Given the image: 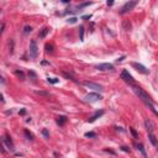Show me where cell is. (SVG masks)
<instances>
[{
	"label": "cell",
	"mask_w": 158,
	"mask_h": 158,
	"mask_svg": "<svg viewBox=\"0 0 158 158\" xmlns=\"http://www.w3.org/2000/svg\"><path fill=\"white\" fill-rule=\"evenodd\" d=\"M133 92H135V94H136V95L140 98V99L143 101V103L147 105V106H149V109H151V110L158 116V111L156 110L155 105H153V101H152V99H151V96H149L148 94L146 93L142 88H140V86H135V85H133Z\"/></svg>",
	"instance_id": "6da1fadb"
},
{
	"label": "cell",
	"mask_w": 158,
	"mask_h": 158,
	"mask_svg": "<svg viewBox=\"0 0 158 158\" xmlns=\"http://www.w3.org/2000/svg\"><path fill=\"white\" fill-rule=\"evenodd\" d=\"M37 54H39V46H37L36 41L32 40L31 42H30V57L36 58Z\"/></svg>",
	"instance_id": "7a4b0ae2"
},
{
	"label": "cell",
	"mask_w": 158,
	"mask_h": 158,
	"mask_svg": "<svg viewBox=\"0 0 158 158\" xmlns=\"http://www.w3.org/2000/svg\"><path fill=\"white\" fill-rule=\"evenodd\" d=\"M101 99H103V96L98 93H89L88 95H85V100L89 101V103H96V101H99Z\"/></svg>",
	"instance_id": "3957f363"
},
{
	"label": "cell",
	"mask_w": 158,
	"mask_h": 158,
	"mask_svg": "<svg viewBox=\"0 0 158 158\" xmlns=\"http://www.w3.org/2000/svg\"><path fill=\"white\" fill-rule=\"evenodd\" d=\"M136 5H137V1H129V3H126L125 5L121 7V10H120V14H126V13H129V11L132 10Z\"/></svg>",
	"instance_id": "277c9868"
},
{
	"label": "cell",
	"mask_w": 158,
	"mask_h": 158,
	"mask_svg": "<svg viewBox=\"0 0 158 158\" xmlns=\"http://www.w3.org/2000/svg\"><path fill=\"white\" fill-rule=\"evenodd\" d=\"M84 86H86V88H89V89H93V90H99V92H103V86H101L100 84H96V83H93V82H83L82 83Z\"/></svg>",
	"instance_id": "5b68a950"
},
{
	"label": "cell",
	"mask_w": 158,
	"mask_h": 158,
	"mask_svg": "<svg viewBox=\"0 0 158 158\" xmlns=\"http://www.w3.org/2000/svg\"><path fill=\"white\" fill-rule=\"evenodd\" d=\"M121 78L123 79V82H126L127 84H130V85H132L133 86V83H135V80H133V78H132V76L127 72L126 69H123L122 70V73H121Z\"/></svg>",
	"instance_id": "8992f818"
},
{
	"label": "cell",
	"mask_w": 158,
	"mask_h": 158,
	"mask_svg": "<svg viewBox=\"0 0 158 158\" xmlns=\"http://www.w3.org/2000/svg\"><path fill=\"white\" fill-rule=\"evenodd\" d=\"M131 66H132L133 68L137 70V72H140V73H142V74H148V73H149V70H148L147 68H146V67H145L143 64H141V63L132 62V63H131Z\"/></svg>",
	"instance_id": "52a82bcc"
},
{
	"label": "cell",
	"mask_w": 158,
	"mask_h": 158,
	"mask_svg": "<svg viewBox=\"0 0 158 158\" xmlns=\"http://www.w3.org/2000/svg\"><path fill=\"white\" fill-rule=\"evenodd\" d=\"M96 68L101 70V72H111V70H114V66H112L111 63H101Z\"/></svg>",
	"instance_id": "ba28073f"
},
{
	"label": "cell",
	"mask_w": 158,
	"mask_h": 158,
	"mask_svg": "<svg viewBox=\"0 0 158 158\" xmlns=\"http://www.w3.org/2000/svg\"><path fill=\"white\" fill-rule=\"evenodd\" d=\"M3 141H4V143H5L7 147H9V149H11V151H14V143H13V141H11V137H9L7 135H5L3 138Z\"/></svg>",
	"instance_id": "9c48e42d"
},
{
	"label": "cell",
	"mask_w": 158,
	"mask_h": 158,
	"mask_svg": "<svg viewBox=\"0 0 158 158\" xmlns=\"http://www.w3.org/2000/svg\"><path fill=\"white\" fill-rule=\"evenodd\" d=\"M145 126H146V129H147L148 131V133H153V130H155V125H153V122L151 121V120H146L145 121Z\"/></svg>",
	"instance_id": "30bf717a"
},
{
	"label": "cell",
	"mask_w": 158,
	"mask_h": 158,
	"mask_svg": "<svg viewBox=\"0 0 158 158\" xmlns=\"http://www.w3.org/2000/svg\"><path fill=\"white\" fill-rule=\"evenodd\" d=\"M103 114H104V111H103V110H100V111H96L95 114H94V115L92 116V118L89 119V122H94L96 119H99V118H100V116L103 115Z\"/></svg>",
	"instance_id": "8fae6325"
},
{
	"label": "cell",
	"mask_w": 158,
	"mask_h": 158,
	"mask_svg": "<svg viewBox=\"0 0 158 158\" xmlns=\"http://www.w3.org/2000/svg\"><path fill=\"white\" fill-rule=\"evenodd\" d=\"M148 138H149V141H151V143L153 146H158V141H157V137L155 136L153 133H148Z\"/></svg>",
	"instance_id": "7c38bea8"
},
{
	"label": "cell",
	"mask_w": 158,
	"mask_h": 158,
	"mask_svg": "<svg viewBox=\"0 0 158 158\" xmlns=\"http://www.w3.org/2000/svg\"><path fill=\"white\" fill-rule=\"evenodd\" d=\"M48 32H50V29H48V27H43V29H42V31L40 32V37H41V39H44V37L47 36V33H48Z\"/></svg>",
	"instance_id": "4fadbf2b"
},
{
	"label": "cell",
	"mask_w": 158,
	"mask_h": 158,
	"mask_svg": "<svg viewBox=\"0 0 158 158\" xmlns=\"http://www.w3.org/2000/svg\"><path fill=\"white\" fill-rule=\"evenodd\" d=\"M57 122H58V125H64V123L67 122V118L66 116H59L58 118V120H57Z\"/></svg>",
	"instance_id": "5bb4252c"
},
{
	"label": "cell",
	"mask_w": 158,
	"mask_h": 158,
	"mask_svg": "<svg viewBox=\"0 0 158 158\" xmlns=\"http://www.w3.org/2000/svg\"><path fill=\"white\" fill-rule=\"evenodd\" d=\"M136 147H137V149H140V152L142 153V155H143V156H146V151H145L143 146H142L141 143H136Z\"/></svg>",
	"instance_id": "9a60e30c"
},
{
	"label": "cell",
	"mask_w": 158,
	"mask_h": 158,
	"mask_svg": "<svg viewBox=\"0 0 158 158\" xmlns=\"http://www.w3.org/2000/svg\"><path fill=\"white\" fill-rule=\"evenodd\" d=\"M47 80H48V83H51V84H57L59 82V79L58 78H47Z\"/></svg>",
	"instance_id": "2e32d148"
},
{
	"label": "cell",
	"mask_w": 158,
	"mask_h": 158,
	"mask_svg": "<svg viewBox=\"0 0 158 158\" xmlns=\"http://www.w3.org/2000/svg\"><path fill=\"white\" fill-rule=\"evenodd\" d=\"M46 52L47 53H52L53 52V46L52 44H46Z\"/></svg>",
	"instance_id": "e0dca14e"
},
{
	"label": "cell",
	"mask_w": 158,
	"mask_h": 158,
	"mask_svg": "<svg viewBox=\"0 0 158 158\" xmlns=\"http://www.w3.org/2000/svg\"><path fill=\"white\" fill-rule=\"evenodd\" d=\"M25 136L29 138V140H33V135L31 132H29L27 130H25Z\"/></svg>",
	"instance_id": "ac0fdd59"
},
{
	"label": "cell",
	"mask_w": 158,
	"mask_h": 158,
	"mask_svg": "<svg viewBox=\"0 0 158 158\" xmlns=\"http://www.w3.org/2000/svg\"><path fill=\"white\" fill-rule=\"evenodd\" d=\"M15 74H16L17 77H20V78L22 79V80H24V79H25V76H24V73H22V72H20V70H16V72H15Z\"/></svg>",
	"instance_id": "d6986e66"
},
{
	"label": "cell",
	"mask_w": 158,
	"mask_h": 158,
	"mask_svg": "<svg viewBox=\"0 0 158 158\" xmlns=\"http://www.w3.org/2000/svg\"><path fill=\"white\" fill-rule=\"evenodd\" d=\"M123 27L126 29V31H129L130 27H131V24H130V22H127V21H125V22H123Z\"/></svg>",
	"instance_id": "ffe728a7"
},
{
	"label": "cell",
	"mask_w": 158,
	"mask_h": 158,
	"mask_svg": "<svg viewBox=\"0 0 158 158\" xmlns=\"http://www.w3.org/2000/svg\"><path fill=\"white\" fill-rule=\"evenodd\" d=\"M31 31H32V27H31V26H25V30H24L25 33H29V32H31Z\"/></svg>",
	"instance_id": "44dd1931"
},
{
	"label": "cell",
	"mask_w": 158,
	"mask_h": 158,
	"mask_svg": "<svg viewBox=\"0 0 158 158\" xmlns=\"http://www.w3.org/2000/svg\"><path fill=\"white\" fill-rule=\"evenodd\" d=\"M130 131H131V133L133 135L135 138H138V135H137V132H136V130H135V129H130Z\"/></svg>",
	"instance_id": "7402d4cb"
},
{
	"label": "cell",
	"mask_w": 158,
	"mask_h": 158,
	"mask_svg": "<svg viewBox=\"0 0 158 158\" xmlns=\"http://www.w3.org/2000/svg\"><path fill=\"white\" fill-rule=\"evenodd\" d=\"M85 137H96V135L94 132H86L85 133Z\"/></svg>",
	"instance_id": "603a6c76"
},
{
	"label": "cell",
	"mask_w": 158,
	"mask_h": 158,
	"mask_svg": "<svg viewBox=\"0 0 158 158\" xmlns=\"http://www.w3.org/2000/svg\"><path fill=\"white\" fill-rule=\"evenodd\" d=\"M77 20H78L77 17H70L69 20H68V22H69V24H76V22H77Z\"/></svg>",
	"instance_id": "cb8c5ba5"
},
{
	"label": "cell",
	"mask_w": 158,
	"mask_h": 158,
	"mask_svg": "<svg viewBox=\"0 0 158 158\" xmlns=\"http://www.w3.org/2000/svg\"><path fill=\"white\" fill-rule=\"evenodd\" d=\"M42 133H43V136H44V137H50V135H48V131H47V130H43V131H42Z\"/></svg>",
	"instance_id": "d4e9b609"
},
{
	"label": "cell",
	"mask_w": 158,
	"mask_h": 158,
	"mask_svg": "<svg viewBox=\"0 0 158 158\" xmlns=\"http://www.w3.org/2000/svg\"><path fill=\"white\" fill-rule=\"evenodd\" d=\"M79 30H80V40L83 41V30H84V29H83V26H80V29H79Z\"/></svg>",
	"instance_id": "484cf974"
},
{
	"label": "cell",
	"mask_w": 158,
	"mask_h": 158,
	"mask_svg": "<svg viewBox=\"0 0 158 158\" xmlns=\"http://www.w3.org/2000/svg\"><path fill=\"white\" fill-rule=\"evenodd\" d=\"M121 148H122V151H125V152H130V149L127 147H121Z\"/></svg>",
	"instance_id": "4316f807"
},
{
	"label": "cell",
	"mask_w": 158,
	"mask_h": 158,
	"mask_svg": "<svg viewBox=\"0 0 158 158\" xmlns=\"http://www.w3.org/2000/svg\"><path fill=\"white\" fill-rule=\"evenodd\" d=\"M106 4H108V5H109V6H111V5H112V4H114V3H112V1H108Z\"/></svg>",
	"instance_id": "83f0119b"
}]
</instances>
